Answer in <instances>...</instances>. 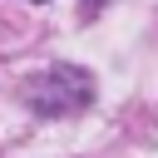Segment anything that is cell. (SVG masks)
<instances>
[{
    "instance_id": "obj_1",
    "label": "cell",
    "mask_w": 158,
    "mask_h": 158,
    "mask_svg": "<svg viewBox=\"0 0 158 158\" xmlns=\"http://www.w3.org/2000/svg\"><path fill=\"white\" fill-rule=\"evenodd\" d=\"M25 104L44 118H64V114H79L94 104V79L89 69L79 64H49L44 74H35L25 84Z\"/></svg>"
},
{
    "instance_id": "obj_2",
    "label": "cell",
    "mask_w": 158,
    "mask_h": 158,
    "mask_svg": "<svg viewBox=\"0 0 158 158\" xmlns=\"http://www.w3.org/2000/svg\"><path fill=\"white\" fill-rule=\"evenodd\" d=\"M104 5H109V0H79V10H84V15H99Z\"/></svg>"
}]
</instances>
